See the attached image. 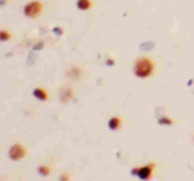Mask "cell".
<instances>
[{
  "label": "cell",
  "mask_w": 194,
  "mask_h": 181,
  "mask_svg": "<svg viewBox=\"0 0 194 181\" xmlns=\"http://www.w3.org/2000/svg\"><path fill=\"white\" fill-rule=\"evenodd\" d=\"M153 71V64L146 59H142L136 64V75L140 77H146L152 73Z\"/></svg>",
  "instance_id": "cell-1"
},
{
  "label": "cell",
  "mask_w": 194,
  "mask_h": 181,
  "mask_svg": "<svg viewBox=\"0 0 194 181\" xmlns=\"http://www.w3.org/2000/svg\"><path fill=\"white\" fill-rule=\"evenodd\" d=\"M40 10H41L40 3H31L25 7V14H27V16H37Z\"/></svg>",
  "instance_id": "cell-2"
},
{
  "label": "cell",
  "mask_w": 194,
  "mask_h": 181,
  "mask_svg": "<svg viewBox=\"0 0 194 181\" xmlns=\"http://www.w3.org/2000/svg\"><path fill=\"white\" fill-rule=\"evenodd\" d=\"M89 6H91L89 0H79V7L83 8V10L84 8H89Z\"/></svg>",
  "instance_id": "cell-3"
},
{
  "label": "cell",
  "mask_w": 194,
  "mask_h": 181,
  "mask_svg": "<svg viewBox=\"0 0 194 181\" xmlns=\"http://www.w3.org/2000/svg\"><path fill=\"white\" fill-rule=\"evenodd\" d=\"M138 173H141V177H148V173H150V171H149V168H142L138 171Z\"/></svg>",
  "instance_id": "cell-4"
},
{
  "label": "cell",
  "mask_w": 194,
  "mask_h": 181,
  "mask_svg": "<svg viewBox=\"0 0 194 181\" xmlns=\"http://www.w3.org/2000/svg\"><path fill=\"white\" fill-rule=\"evenodd\" d=\"M118 121H120L118 119H112L111 120V128H112V129H116V128L118 127V124H120Z\"/></svg>",
  "instance_id": "cell-5"
}]
</instances>
